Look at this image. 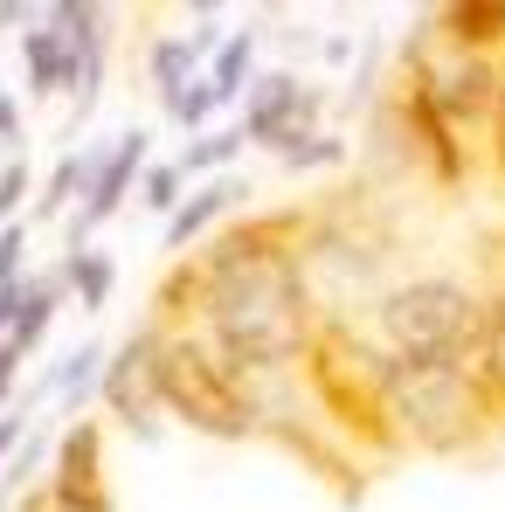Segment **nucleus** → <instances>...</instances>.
Here are the masks:
<instances>
[{
	"label": "nucleus",
	"instance_id": "f257e3e1",
	"mask_svg": "<svg viewBox=\"0 0 505 512\" xmlns=\"http://www.w3.org/2000/svg\"><path fill=\"white\" fill-rule=\"evenodd\" d=\"M298 381L312 395V409L326 416L346 450L367 457H402L395 423H388V388H395V360L367 340V326H353L346 312H326L312 346L298 353Z\"/></svg>",
	"mask_w": 505,
	"mask_h": 512
},
{
	"label": "nucleus",
	"instance_id": "f03ea898",
	"mask_svg": "<svg viewBox=\"0 0 505 512\" xmlns=\"http://www.w3.org/2000/svg\"><path fill=\"white\" fill-rule=\"evenodd\" d=\"M367 340L395 367H464V360H478V340H485V291H471L457 277L388 284L374 298Z\"/></svg>",
	"mask_w": 505,
	"mask_h": 512
},
{
	"label": "nucleus",
	"instance_id": "7ed1b4c3",
	"mask_svg": "<svg viewBox=\"0 0 505 512\" xmlns=\"http://www.w3.org/2000/svg\"><path fill=\"white\" fill-rule=\"evenodd\" d=\"M388 423L402 450H429V457H464L485 436H499L505 416L492 409L478 367H395L388 388Z\"/></svg>",
	"mask_w": 505,
	"mask_h": 512
},
{
	"label": "nucleus",
	"instance_id": "20e7f679",
	"mask_svg": "<svg viewBox=\"0 0 505 512\" xmlns=\"http://www.w3.org/2000/svg\"><path fill=\"white\" fill-rule=\"evenodd\" d=\"M153 333H160V326H153ZM160 409H167L173 423L215 436V443H243V436H256L250 374L208 340L201 326H173V333H160Z\"/></svg>",
	"mask_w": 505,
	"mask_h": 512
},
{
	"label": "nucleus",
	"instance_id": "39448f33",
	"mask_svg": "<svg viewBox=\"0 0 505 512\" xmlns=\"http://www.w3.org/2000/svg\"><path fill=\"white\" fill-rule=\"evenodd\" d=\"M402 90H416L436 118H450L457 132H471L492 111L499 63L478 56V49H464V42H450L436 21H422L416 35H409V49H402Z\"/></svg>",
	"mask_w": 505,
	"mask_h": 512
},
{
	"label": "nucleus",
	"instance_id": "423d86ee",
	"mask_svg": "<svg viewBox=\"0 0 505 512\" xmlns=\"http://www.w3.org/2000/svg\"><path fill=\"white\" fill-rule=\"evenodd\" d=\"M97 402L118 416V429H132V436H146V443L160 436L167 409H160V333H153V326H139L118 353H104Z\"/></svg>",
	"mask_w": 505,
	"mask_h": 512
},
{
	"label": "nucleus",
	"instance_id": "0eeeda50",
	"mask_svg": "<svg viewBox=\"0 0 505 512\" xmlns=\"http://www.w3.org/2000/svg\"><path fill=\"white\" fill-rule=\"evenodd\" d=\"M146 153H153V132H146V125L118 132L111 146H97V167H90L84 194H77V215H70V250H84L90 229H104V222L125 208V194H132L139 173H146Z\"/></svg>",
	"mask_w": 505,
	"mask_h": 512
},
{
	"label": "nucleus",
	"instance_id": "6e6552de",
	"mask_svg": "<svg viewBox=\"0 0 505 512\" xmlns=\"http://www.w3.org/2000/svg\"><path fill=\"white\" fill-rule=\"evenodd\" d=\"M42 499L63 506V512H111V492H104V429L90 423V416H77V423L56 436Z\"/></svg>",
	"mask_w": 505,
	"mask_h": 512
},
{
	"label": "nucleus",
	"instance_id": "1a4fd4ad",
	"mask_svg": "<svg viewBox=\"0 0 505 512\" xmlns=\"http://www.w3.org/2000/svg\"><path fill=\"white\" fill-rule=\"evenodd\" d=\"M243 146H270L284 153L291 139L319 132V90L298 84L291 70H270V77H250V111H243Z\"/></svg>",
	"mask_w": 505,
	"mask_h": 512
},
{
	"label": "nucleus",
	"instance_id": "9d476101",
	"mask_svg": "<svg viewBox=\"0 0 505 512\" xmlns=\"http://www.w3.org/2000/svg\"><path fill=\"white\" fill-rule=\"evenodd\" d=\"M56 35H63V49H70V70H77V84H70V97H77V118H90V104H97V90H104V35H111V14L97 7V0H56L49 14H42Z\"/></svg>",
	"mask_w": 505,
	"mask_h": 512
},
{
	"label": "nucleus",
	"instance_id": "9b49d317",
	"mask_svg": "<svg viewBox=\"0 0 505 512\" xmlns=\"http://www.w3.org/2000/svg\"><path fill=\"white\" fill-rule=\"evenodd\" d=\"M395 132L409 139V153H416V160H422L429 173H436L443 187H464V173H471L464 132H457L450 118H436V111L422 104L416 90H395Z\"/></svg>",
	"mask_w": 505,
	"mask_h": 512
},
{
	"label": "nucleus",
	"instance_id": "f8f14e48",
	"mask_svg": "<svg viewBox=\"0 0 505 512\" xmlns=\"http://www.w3.org/2000/svg\"><path fill=\"white\" fill-rule=\"evenodd\" d=\"M236 201H243V180H208V187H194V194L167 215V236H160V243H167V250H194Z\"/></svg>",
	"mask_w": 505,
	"mask_h": 512
},
{
	"label": "nucleus",
	"instance_id": "ddd939ff",
	"mask_svg": "<svg viewBox=\"0 0 505 512\" xmlns=\"http://www.w3.org/2000/svg\"><path fill=\"white\" fill-rule=\"evenodd\" d=\"M429 21H436L450 42L478 49V56H499L505 49V0H450V7H436Z\"/></svg>",
	"mask_w": 505,
	"mask_h": 512
},
{
	"label": "nucleus",
	"instance_id": "4468645a",
	"mask_svg": "<svg viewBox=\"0 0 505 512\" xmlns=\"http://www.w3.org/2000/svg\"><path fill=\"white\" fill-rule=\"evenodd\" d=\"M21 70H28V97H56V90L77 84L70 49H63V35H56L49 21H35V28L21 35Z\"/></svg>",
	"mask_w": 505,
	"mask_h": 512
},
{
	"label": "nucleus",
	"instance_id": "2eb2a0df",
	"mask_svg": "<svg viewBox=\"0 0 505 512\" xmlns=\"http://www.w3.org/2000/svg\"><path fill=\"white\" fill-rule=\"evenodd\" d=\"M56 284H63L84 312H104V305H111V284H118V256H104V250L84 243V250L63 256V277H56Z\"/></svg>",
	"mask_w": 505,
	"mask_h": 512
},
{
	"label": "nucleus",
	"instance_id": "dca6fc26",
	"mask_svg": "<svg viewBox=\"0 0 505 512\" xmlns=\"http://www.w3.org/2000/svg\"><path fill=\"white\" fill-rule=\"evenodd\" d=\"M56 305H63V284L56 277H28V298H21V312H14V326H7V346L28 360L42 333H49V319H56Z\"/></svg>",
	"mask_w": 505,
	"mask_h": 512
},
{
	"label": "nucleus",
	"instance_id": "f3484780",
	"mask_svg": "<svg viewBox=\"0 0 505 512\" xmlns=\"http://www.w3.org/2000/svg\"><path fill=\"white\" fill-rule=\"evenodd\" d=\"M250 63H256V35L250 28H236V35L215 42V56H208V90H215V104H229V97L250 90Z\"/></svg>",
	"mask_w": 505,
	"mask_h": 512
},
{
	"label": "nucleus",
	"instance_id": "a211bd4d",
	"mask_svg": "<svg viewBox=\"0 0 505 512\" xmlns=\"http://www.w3.org/2000/svg\"><path fill=\"white\" fill-rule=\"evenodd\" d=\"M478 381H485V395H492V409L505 416V291L485 298V340H478Z\"/></svg>",
	"mask_w": 505,
	"mask_h": 512
},
{
	"label": "nucleus",
	"instance_id": "6ab92c4d",
	"mask_svg": "<svg viewBox=\"0 0 505 512\" xmlns=\"http://www.w3.org/2000/svg\"><path fill=\"white\" fill-rule=\"evenodd\" d=\"M97 374H104V346L84 340L77 353H70V360H63V367H56V374H49V395H56V402L77 416L90 395H97Z\"/></svg>",
	"mask_w": 505,
	"mask_h": 512
},
{
	"label": "nucleus",
	"instance_id": "aec40b11",
	"mask_svg": "<svg viewBox=\"0 0 505 512\" xmlns=\"http://www.w3.org/2000/svg\"><path fill=\"white\" fill-rule=\"evenodd\" d=\"M90 167H97V146H90V153H63V160H56V173H49V187H42V201H35V215L49 222V215L77 208V194H84Z\"/></svg>",
	"mask_w": 505,
	"mask_h": 512
},
{
	"label": "nucleus",
	"instance_id": "412c9836",
	"mask_svg": "<svg viewBox=\"0 0 505 512\" xmlns=\"http://www.w3.org/2000/svg\"><path fill=\"white\" fill-rule=\"evenodd\" d=\"M236 153H243V132H236V125H222V132H201V139H187V153H180L173 167H180V180H194V173L229 167Z\"/></svg>",
	"mask_w": 505,
	"mask_h": 512
},
{
	"label": "nucleus",
	"instance_id": "4be33fe9",
	"mask_svg": "<svg viewBox=\"0 0 505 512\" xmlns=\"http://www.w3.org/2000/svg\"><path fill=\"white\" fill-rule=\"evenodd\" d=\"M291 173H312V167H339L346 160V139L339 132H305V139H291L284 153H277Z\"/></svg>",
	"mask_w": 505,
	"mask_h": 512
},
{
	"label": "nucleus",
	"instance_id": "5701e85b",
	"mask_svg": "<svg viewBox=\"0 0 505 512\" xmlns=\"http://www.w3.org/2000/svg\"><path fill=\"white\" fill-rule=\"evenodd\" d=\"M215 111H222V104H215V90H208V77H194V84H187V90H180V97L167 104V118L180 125V132H194V139H201V125H208Z\"/></svg>",
	"mask_w": 505,
	"mask_h": 512
},
{
	"label": "nucleus",
	"instance_id": "b1692460",
	"mask_svg": "<svg viewBox=\"0 0 505 512\" xmlns=\"http://www.w3.org/2000/svg\"><path fill=\"white\" fill-rule=\"evenodd\" d=\"M139 201H146L153 215H173V208L187 201V180H180V167H146V173H139Z\"/></svg>",
	"mask_w": 505,
	"mask_h": 512
},
{
	"label": "nucleus",
	"instance_id": "393cba45",
	"mask_svg": "<svg viewBox=\"0 0 505 512\" xmlns=\"http://www.w3.org/2000/svg\"><path fill=\"white\" fill-rule=\"evenodd\" d=\"M21 201H28V160H7V167H0V229L14 222Z\"/></svg>",
	"mask_w": 505,
	"mask_h": 512
},
{
	"label": "nucleus",
	"instance_id": "a878e982",
	"mask_svg": "<svg viewBox=\"0 0 505 512\" xmlns=\"http://www.w3.org/2000/svg\"><path fill=\"white\" fill-rule=\"evenodd\" d=\"M21 256H28V229H21V222H7V229H0V284H14V277H21Z\"/></svg>",
	"mask_w": 505,
	"mask_h": 512
},
{
	"label": "nucleus",
	"instance_id": "bb28decb",
	"mask_svg": "<svg viewBox=\"0 0 505 512\" xmlns=\"http://www.w3.org/2000/svg\"><path fill=\"white\" fill-rule=\"evenodd\" d=\"M485 139H492V167L505 173V70H499V90H492V111H485Z\"/></svg>",
	"mask_w": 505,
	"mask_h": 512
},
{
	"label": "nucleus",
	"instance_id": "cd10ccee",
	"mask_svg": "<svg viewBox=\"0 0 505 512\" xmlns=\"http://www.w3.org/2000/svg\"><path fill=\"white\" fill-rule=\"evenodd\" d=\"M21 436H28V416H21V409H7V416H0V464L21 450Z\"/></svg>",
	"mask_w": 505,
	"mask_h": 512
},
{
	"label": "nucleus",
	"instance_id": "c85d7f7f",
	"mask_svg": "<svg viewBox=\"0 0 505 512\" xmlns=\"http://www.w3.org/2000/svg\"><path fill=\"white\" fill-rule=\"evenodd\" d=\"M21 298H28V277L0 284V340H7V326H14V312H21Z\"/></svg>",
	"mask_w": 505,
	"mask_h": 512
},
{
	"label": "nucleus",
	"instance_id": "c756f323",
	"mask_svg": "<svg viewBox=\"0 0 505 512\" xmlns=\"http://www.w3.org/2000/svg\"><path fill=\"white\" fill-rule=\"evenodd\" d=\"M0 139H7V146L21 139V97H7V90H0Z\"/></svg>",
	"mask_w": 505,
	"mask_h": 512
},
{
	"label": "nucleus",
	"instance_id": "7c9ffc66",
	"mask_svg": "<svg viewBox=\"0 0 505 512\" xmlns=\"http://www.w3.org/2000/svg\"><path fill=\"white\" fill-rule=\"evenodd\" d=\"M14 374H21V353H14V346L0 340V402L14 395Z\"/></svg>",
	"mask_w": 505,
	"mask_h": 512
},
{
	"label": "nucleus",
	"instance_id": "2f4dec72",
	"mask_svg": "<svg viewBox=\"0 0 505 512\" xmlns=\"http://www.w3.org/2000/svg\"><path fill=\"white\" fill-rule=\"evenodd\" d=\"M14 21H21V7H7V0H0V35H7Z\"/></svg>",
	"mask_w": 505,
	"mask_h": 512
},
{
	"label": "nucleus",
	"instance_id": "473e14b6",
	"mask_svg": "<svg viewBox=\"0 0 505 512\" xmlns=\"http://www.w3.org/2000/svg\"><path fill=\"white\" fill-rule=\"evenodd\" d=\"M21 512H63V506H49V499H42V492H35V499H28V506Z\"/></svg>",
	"mask_w": 505,
	"mask_h": 512
}]
</instances>
